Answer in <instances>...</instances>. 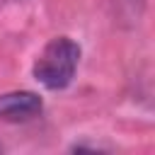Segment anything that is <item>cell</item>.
<instances>
[{
  "label": "cell",
  "mask_w": 155,
  "mask_h": 155,
  "mask_svg": "<svg viewBox=\"0 0 155 155\" xmlns=\"http://www.w3.org/2000/svg\"><path fill=\"white\" fill-rule=\"evenodd\" d=\"M78 61L80 46L68 36H56L44 46V51L34 61V78L46 90H63L73 82Z\"/></svg>",
  "instance_id": "obj_1"
},
{
  "label": "cell",
  "mask_w": 155,
  "mask_h": 155,
  "mask_svg": "<svg viewBox=\"0 0 155 155\" xmlns=\"http://www.w3.org/2000/svg\"><path fill=\"white\" fill-rule=\"evenodd\" d=\"M44 109V102L36 92L19 90V92H5L0 94V119L2 121H29L39 116Z\"/></svg>",
  "instance_id": "obj_2"
}]
</instances>
